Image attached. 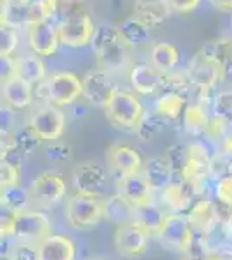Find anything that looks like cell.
I'll return each instance as SVG.
<instances>
[{
  "label": "cell",
  "instance_id": "obj_31",
  "mask_svg": "<svg viewBox=\"0 0 232 260\" xmlns=\"http://www.w3.org/2000/svg\"><path fill=\"white\" fill-rule=\"evenodd\" d=\"M29 205H31L29 192L21 184L0 187V207L7 208L11 212H21L26 210Z\"/></svg>",
  "mask_w": 232,
  "mask_h": 260
},
{
  "label": "cell",
  "instance_id": "obj_23",
  "mask_svg": "<svg viewBox=\"0 0 232 260\" xmlns=\"http://www.w3.org/2000/svg\"><path fill=\"white\" fill-rule=\"evenodd\" d=\"M134 14L146 26L156 28L168 19L170 7L167 6L164 0H136V4H134Z\"/></svg>",
  "mask_w": 232,
  "mask_h": 260
},
{
  "label": "cell",
  "instance_id": "obj_5",
  "mask_svg": "<svg viewBox=\"0 0 232 260\" xmlns=\"http://www.w3.org/2000/svg\"><path fill=\"white\" fill-rule=\"evenodd\" d=\"M185 149L187 154L180 175L192 192H201L206 180L212 177V154L203 142H191Z\"/></svg>",
  "mask_w": 232,
  "mask_h": 260
},
{
  "label": "cell",
  "instance_id": "obj_25",
  "mask_svg": "<svg viewBox=\"0 0 232 260\" xmlns=\"http://www.w3.org/2000/svg\"><path fill=\"white\" fill-rule=\"evenodd\" d=\"M2 98L6 104H9L14 110H24L33 101V85L18 77H12L11 80L2 83Z\"/></svg>",
  "mask_w": 232,
  "mask_h": 260
},
{
  "label": "cell",
  "instance_id": "obj_39",
  "mask_svg": "<svg viewBox=\"0 0 232 260\" xmlns=\"http://www.w3.org/2000/svg\"><path fill=\"white\" fill-rule=\"evenodd\" d=\"M212 106L215 115L223 116L232 123V90H223L215 94Z\"/></svg>",
  "mask_w": 232,
  "mask_h": 260
},
{
  "label": "cell",
  "instance_id": "obj_7",
  "mask_svg": "<svg viewBox=\"0 0 232 260\" xmlns=\"http://www.w3.org/2000/svg\"><path fill=\"white\" fill-rule=\"evenodd\" d=\"M64 210L75 229H90L104 219V200L75 192L66 198Z\"/></svg>",
  "mask_w": 232,
  "mask_h": 260
},
{
  "label": "cell",
  "instance_id": "obj_49",
  "mask_svg": "<svg viewBox=\"0 0 232 260\" xmlns=\"http://www.w3.org/2000/svg\"><path fill=\"white\" fill-rule=\"evenodd\" d=\"M167 6L170 7V11H175V12H191L194 9H197L201 4V0H164Z\"/></svg>",
  "mask_w": 232,
  "mask_h": 260
},
{
  "label": "cell",
  "instance_id": "obj_53",
  "mask_svg": "<svg viewBox=\"0 0 232 260\" xmlns=\"http://www.w3.org/2000/svg\"><path fill=\"white\" fill-rule=\"evenodd\" d=\"M220 151H222V153H225L227 156L232 158V130L222 139V142H220Z\"/></svg>",
  "mask_w": 232,
  "mask_h": 260
},
{
  "label": "cell",
  "instance_id": "obj_30",
  "mask_svg": "<svg viewBox=\"0 0 232 260\" xmlns=\"http://www.w3.org/2000/svg\"><path fill=\"white\" fill-rule=\"evenodd\" d=\"M185 106V95L179 94V92L167 90L163 94H159V98L154 103V110L159 116H163L164 120H175L184 113Z\"/></svg>",
  "mask_w": 232,
  "mask_h": 260
},
{
  "label": "cell",
  "instance_id": "obj_33",
  "mask_svg": "<svg viewBox=\"0 0 232 260\" xmlns=\"http://www.w3.org/2000/svg\"><path fill=\"white\" fill-rule=\"evenodd\" d=\"M120 33L121 39L125 40V44L128 47H137V45H142L149 40V26H146L141 19H137L136 16L134 18L125 19L123 23L120 24Z\"/></svg>",
  "mask_w": 232,
  "mask_h": 260
},
{
  "label": "cell",
  "instance_id": "obj_26",
  "mask_svg": "<svg viewBox=\"0 0 232 260\" xmlns=\"http://www.w3.org/2000/svg\"><path fill=\"white\" fill-rule=\"evenodd\" d=\"M142 174L147 179V182L153 186L154 191H161L163 187H167L172 182L175 172L172 170L170 163L167 161L164 156H154L149 158L147 161H144L142 167Z\"/></svg>",
  "mask_w": 232,
  "mask_h": 260
},
{
  "label": "cell",
  "instance_id": "obj_18",
  "mask_svg": "<svg viewBox=\"0 0 232 260\" xmlns=\"http://www.w3.org/2000/svg\"><path fill=\"white\" fill-rule=\"evenodd\" d=\"M118 194H121L136 207L154 201V189L147 182L142 172L130 175H120V179H118Z\"/></svg>",
  "mask_w": 232,
  "mask_h": 260
},
{
  "label": "cell",
  "instance_id": "obj_9",
  "mask_svg": "<svg viewBox=\"0 0 232 260\" xmlns=\"http://www.w3.org/2000/svg\"><path fill=\"white\" fill-rule=\"evenodd\" d=\"M194 231L187 215L184 213H167L161 231L158 233V241L164 248L172 251H189L194 243Z\"/></svg>",
  "mask_w": 232,
  "mask_h": 260
},
{
  "label": "cell",
  "instance_id": "obj_56",
  "mask_svg": "<svg viewBox=\"0 0 232 260\" xmlns=\"http://www.w3.org/2000/svg\"><path fill=\"white\" fill-rule=\"evenodd\" d=\"M185 260H206V255H191V257Z\"/></svg>",
  "mask_w": 232,
  "mask_h": 260
},
{
  "label": "cell",
  "instance_id": "obj_47",
  "mask_svg": "<svg viewBox=\"0 0 232 260\" xmlns=\"http://www.w3.org/2000/svg\"><path fill=\"white\" fill-rule=\"evenodd\" d=\"M14 125H16L14 108L9 106V104H4V106H0V132L12 134Z\"/></svg>",
  "mask_w": 232,
  "mask_h": 260
},
{
  "label": "cell",
  "instance_id": "obj_22",
  "mask_svg": "<svg viewBox=\"0 0 232 260\" xmlns=\"http://www.w3.org/2000/svg\"><path fill=\"white\" fill-rule=\"evenodd\" d=\"M161 203L170 213H184L192 207V191L187 184L172 180L167 187L161 189Z\"/></svg>",
  "mask_w": 232,
  "mask_h": 260
},
{
  "label": "cell",
  "instance_id": "obj_36",
  "mask_svg": "<svg viewBox=\"0 0 232 260\" xmlns=\"http://www.w3.org/2000/svg\"><path fill=\"white\" fill-rule=\"evenodd\" d=\"M205 47L222 61L223 70H225V78H232V39L210 42Z\"/></svg>",
  "mask_w": 232,
  "mask_h": 260
},
{
  "label": "cell",
  "instance_id": "obj_21",
  "mask_svg": "<svg viewBox=\"0 0 232 260\" xmlns=\"http://www.w3.org/2000/svg\"><path fill=\"white\" fill-rule=\"evenodd\" d=\"M77 246L62 234H50L37 246L39 260H75Z\"/></svg>",
  "mask_w": 232,
  "mask_h": 260
},
{
  "label": "cell",
  "instance_id": "obj_57",
  "mask_svg": "<svg viewBox=\"0 0 232 260\" xmlns=\"http://www.w3.org/2000/svg\"><path fill=\"white\" fill-rule=\"evenodd\" d=\"M206 260H225L220 255H206Z\"/></svg>",
  "mask_w": 232,
  "mask_h": 260
},
{
  "label": "cell",
  "instance_id": "obj_50",
  "mask_svg": "<svg viewBox=\"0 0 232 260\" xmlns=\"http://www.w3.org/2000/svg\"><path fill=\"white\" fill-rule=\"evenodd\" d=\"M12 258L14 260H39L37 258V246L29 245H18L12 248Z\"/></svg>",
  "mask_w": 232,
  "mask_h": 260
},
{
  "label": "cell",
  "instance_id": "obj_45",
  "mask_svg": "<svg viewBox=\"0 0 232 260\" xmlns=\"http://www.w3.org/2000/svg\"><path fill=\"white\" fill-rule=\"evenodd\" d=\"M14 141H16V144H18L19 148H23L26 153L33 151L42 142L29 127H26L24 130H19L18 134H14Z\"/></svg>",
  "mask_w": 232,
  "mask_h": 260
},
{
  "label": "cell",
  "instance_id": "obj_15",
  "mask_svg": "<svg viewBox=\"0 0 232 260\" xmlns=\"http://www.w3.org/2000/svg\"><path fill=\"white\" fill-rule=\"evenodd\" d=\"M187 219L191 222L192 231L200 236H210L217 229L218 222H222L217 203L205 198L194 201L187 212Z\"/></svg>",
  "mask_w": 232,
  "mask_h": 260
},
{
  "label": "cell",
  "instance_id": "obj_13",
  "mask_svg": "<svg viewBox=\"0 0 232 260\" xmlns=\"http://www.w3.org/2000/svg\"><path fill=\"white\" fill-rule=\"evenodd\" d=\"M118 89L106 70H90L82 78V98L90 106L106 108L109 99Z\"/></svg>",
  "mask_w": 232,
  "mask_h": 260
},
{
  "label": "cell",
  "instance_id": "obj_19",
  "mask_svg": "<svg viewBox=\"0 0 232 260\" xmlns=\"http://www.w3.org/2000/svg\"><path fill=\"white\" fill-rule=\"evenodd\" d=\"M108 161L113 167V170L120 175L139 174L144 167L141 153L128 144H113L108 149Z\"/></svg>",
  "mask_w": 232,
  "mask_h": 260
},
{
  "label": "cell",
  "instance_id": "obj_24",
  "mask_svg": "<svg viewBox=\"0 0 232 260\" xmlns=\"http://www.w3.org/2000/svg\"><path fill=\"white\" fill-rule=\"evenodd\" d=\"M136 205L125 200L121 194H113L104 200V219L113 222L115 225H125L136 222Z\"/></svg>",
  "mask_w": 232,
  "mask_h": 260
},
{
  "label": "cell",
  "instance_id": "obj_51",
  "mask_svg": "<svg viewBox=\"0 0 232 260\" xmlns=\"http://www.w3.org/2000/svg\"><path fill=\"white\" fill-rule=\"evenodd\" d=\"M12 144H14V134L0 132V161L6 158V153L9 151Z\"/></svg>",
  "mask_w": 232,
  "mask_h": 260
},
{
  "label": "cell",
  "instance_id": "obj_10",
  "mask_svg": "<svg viewBox=\"0 0 232 260\" xmlns=\"http://www.w3.org/2000/svg\"><path fill=\"white\" fill-rule=\"evenodd\" d=\"M28 127L40 141L54 142L62 136L66 128V115L54 104H45L31 113Z\"/></svg>",
  "mask_w": 232,
  "mask_h": 260
},
{
  "label": "cell",
  "instance_id": "obj_46",
  "mask_svg": "<svg viewBox=\"0 0 232 260\" xmlns=\"http://www.w3.org/2000/svg\"><path fill=\"white\" fill-rule=\"evenodd\" d=\"M14 213L0 207V240H11L14 233Z\"/></svg>",
  "mask_w": 232,
  "mask_h": 260
},
{
  "label": "cell",
  "instance_id": "obj_16",
  "mask_svg": "<svg viewBox=\"0 0 232 260\" xmlns=\"http://www.w3.org/2000/svg\"><path fill=\"white\" fill-rule=\"evenodd\" d=\"M28 42L29 47L39 56H52L57 52L59 37H57V24L50 19H44L35 23L28 28Z\"/></svg>",
  "mask_w": 232,
  "mask_h": 260
},
{
  "label": "cell",
  "instance_id": "obj_58",
  "mask_svg": "<svg viewBox=\"0 0 232 260\" xmlns=\"http://www.w3.org/2000/svg\"><path fill=\"white\" fill-rule=\"evenodd\" d=\"M0 260H14V258H12V253H11L9 257H4V258H0Z\"/></svg>",
  "mask_w": 232,
  "mask_h": 260
},
{
  "label": "cell",
  "instance_id": "obj_48",
  "mask_svg": "<svg viewBox=\"0 0 232 260\" xmlns=\"http://www.w3.org/2000/svg\"><path fill=\"white\" fill-rule=\"evenodd\" d=\"M16 77V59L9 54H0V85Z\"/></svg>",
  "mask_w": 232,
  "mask_h": 260
},
{
  "label": "cell",
  "instance_id": "obj_38",
  "mask_svg": "<svg viewBox=\"0 0 232 260\" xmlns=\"http://www.w3.org/2000/svg\"><path fill=\"white\" fill-rule=\"evenodd\" d=\"M18 31L12 28L11 24L2 23L0 24V54H9L12 56L16 49H18Z\"/></svg>",
  "mask_w": 232,
  "mask_h": 260
},
{
  "label": "cell",
  "instance_id": "obj_3",
  "mask_svg": "<svg viewBox=\"0 0 232 260\" xmlns=\"http://www.w3.org/2000/svg\"><path fill=\"white\" fill-rule=\"evenodd\" d=\"M104 113H106L108 121L111 125H115V127L125 130H136L146 111L136 94L118 89L106 104Z\"/></svg>",
  "mask_w": 232,
  "mask_h": 260
},
{
  "label": "cell",
  "instance_id": "obj_37",
  "mask_svg": "<svg viewBox=\"0 0 232 260\" xmlns=\"http://www.w3.org/2000/svg\"><path fill=\"white\" fill-rule=\"evenodd\" d=\"M230 127L232 123L227 118L223 116H218V115H213L212 118L208 121V127H206V137L213 142H222L223 137L230 132Z\"/></svg>",
  "mask_w": 232,
  "mask_h": 260
},
{
  "label": "cell",
  "instance_id": "obj_29",
  "mask_svg": "<svg viewBox=\"0 0 232 260\" xmlns=\"http://www.w3.org/2000/svg\"><path fill=\"white\" fill-rule=\"evenodd\" d=\"M180 61V52L175 45L167 44V42H158L151 49V62L156 70L161 73H170L177 68Z\"/></svg>",
  "mask_w": 232,
  "mask_h": 260
},
{
  "label": "cell",
  "instance_id": "obj_4",
  "mask_svg": "<svg viewBox=\"0 0 232 260\" xmlns=\"http://www.w3.org/2000/svg\"><path fill=\"white\" fill-rule=\"evenodd\" d=\"M187 75L196 90H215V87L225 80V70L222 61L203 47L192 56L187 66Z\"/></svg>",
  "mask_w": 232,
  "mask_h": 260
},
{
  "label": "cell",
  "instance_id": "obj_41",
  "mask_svg": "<svg viewBox=\"0 0 232 260\" xmlns=\"http://www.w3.org/2000/svg\"><path fill=\"white\" fill-rule=\"evenodd\" d=\"M215 196H217L218 203L225 205L227 208H230L232 210V174L217 180Z\"/></svg>",
  "mask_w": 232,
  "mask_h": 260
},
{
  "label": "cell",
  "instance_id": "obj_11",
  "mask_svg": "<svg viewBox=\"0 0 232 260\" xmlns=\"http://www.w3.org/2000/svg\"><path fill=\"white\" fill-rule=\"evenodd\" d=\"M94 31L95 26L87 12H80V14H75L71 18L57 23L59 42L71 49H80L85 47V45H90Z\"/></svg>",
  "mask_w": 232,
  "mask_h": 260
},
{
  "label": "cell",
  "instance_id": "obj_2",
  "mask_svg": "<svg viewBox=\"0 0 232 260\" xmlns=\"http://www.w3.org/2000/svg\"><path fill=\"white\" fill-rule=\"evenodd\" d=\"M35 95L57 108L70 106L82 95V78L70 71H59L50 75L44 82L37 83L33 98Z\"/></svg>",
  "mask_w": 232,
  "mask_h": 260
},
{
  "label": "cell",
  "instance_id": "obj_27",
  "mask_svg": "<svg viewBox=\"0 0 232 260\" xmlns=\"http://www.w3.org/2000/svg\"><path fill=\"white\" fill-rule=\"evenodd\" d=\"M164 219H167V212L161 207L154 205V201L136 208V222L139 228H142L149 236H158V233L161 231Z\"/></svg>",
  "mask_w": 232,
  "mask_h": 260
},
{
  "label": "cell",
  "instance_id": "obj_17",
  "mask_svg": "<svg viewBox=\"0 0 232 260\" xmlns=\"http://www.w3.org/2000/svg\"><path fill=\"white\" fill-rule=\"evenodd\" d=\"M130 83L141 95H154L164 89V73L149 62H137L130 68Z\"/></svg>",
  "mask_w": 232,
  "mask_h": 260
},
{
  "label": "cell",
  "instance_id": "obj_44",
  "mask_svg": "<svg viewBox=\"0 0 232 260\" xmlns=\"http://www.w3.org/2000/svg\"><path fill=\"white\" fill-rule=\"evenodd\" d=\"M47 158L52 161H66L71 158V146L66 144L62 141H54L50 142V146L47 148Z\"/></svg>",
  "mask_w": 232,
  "mask_h": 260
},
{
  "label": "cell",
  "instance_id": "obj_52",
  "mask_svg": "<svg viewBox=\"0 0 232 260\" xmlns=\"http://www.w3.org/2000/svg\"><path fill=\"white\" fill-rule=\"evenodd\" d=\"M208 2L212 4L217 11L232 12V0H208Z\"/></svg>",
  "mask_w": 232,
  "mask_h": 260
},
{
  "label": "cell",
  "instance_id": "obj_35",
  "mask_svg": "<svg viewBox=\"0 0 232 260\" xmlns=\"http://www.w3.org/2000/svg\"><path fill=\"white\" fill-rule=\"evenodd\" d=\"M164 118L159 116L158 113H144L141 123L137 125V134L141 139L144 141H153L156 137H159L164 130Z\"/></svg>",
  "mask_w": 232,
  "mask_h": 260
},
{
  "label": "cell",
  "instance_id": "obj_14",
  "mask_svg": "<svg viewBox=\"0 0 232 260\" xmlns=\"http://www.w3.org/2000/svg\"><path fill=\"white\" fill-rule=\"evenodd\" d=\"M149 238V234L137 224L116 225L115 248L125 258H139L147 251Z\"/></svg>",
  "mask_w": 232,
  "mask_h": 260
},
{
  "label": "cell",
  "instance_id": "obj_20",
  "mask_svg": "<svg viewBox=\"0 0 232 260\" xmlns=\"http://www.w3.org/2000/svg\"><path fill=\"white\" fill-rule=\"evenodd\" d=\"M44 19H49V11L44 0H33L23 6H12L9 4V12H7V24L12 28H29L31 24L40 23Z\"/></svg>",
  "mask_w": 232,
  "mask_h": 260
},
{
  "label": "cell",
  "instance_id": "obj_40",
  "mask_svg": "<svg viewBox=\"0 0 232 260\" xmlns=\"http://www.w3.org/2000/svg\"><path fill=\"white\" fill-rule=\"evenodd\" d=\"M229 174H232V158L218 151L212 156V177L222 179Z\"/></svg>",
  "mask_w": 232,
  "mask_h": 260
},
{
  "label": "cell",
  "instance_id": "obj_42",
  "mask_svg": "<svg viewBox=\"0 0 232 260\" xmlns=\"http://www.w3.org/2000/svg\"><path fill=\"white\" fill-rule=\"evenodd\" d=\"M19 180H21L19 167L12 165V163L6 160L0 161V187L14 186V184H19Z\"/></svg>",
  "mask_w": 232,
  "mask_h": 260
},
{
  "label": "cell",
  "instance_id": "obj_32",
  "mask_svg": "<svg viewBox=\"0 0 232 260\" xmlns=\"http://www.w3.org/2000/svg\"><path fill=\"white\" fill-rule=\"evenodd\" d=\"M49 11V19L54 23L71 18L80 12H85V0H44Z\"/></svg>",
  "mask_w": 232,
  "mask_h": 260
},
{
  "label": "cell",
  "instance_id": "obj_54",
  "mask_svg": "<svg viewBox=\"0 0 232 260\" xmlns=\"http://www.w3.org/2000/svg\"><path fill=\"white\" fill-rule=\"evenodd\" d=\"M7 12H9V0H0V24L7 21Z\"/></svg>",
  "mask_w": 232,
  "mask_h": 260
},
{
  "label": "cell",
  "instance_id": "obj_43",
  "mask_svg": "<svg viewBox=\"0 0 232 260\" xmlns=\"http://www.w3.org/2000/svg\"><path fill=\"white\" fill-rule=\"evenodd\" d=\"M185 154H187V149H185V146H180V144H174L170 146V148L167 149V153H164V158H167V161L170 163L172 170L174 172H180L185 163Z\"/></svg>",
  "mask_w": 232,
  "mask_h": 260
},
{
  "label": "cell",
  "instance_id": "obj_6",
  "mask_svg": "<svg viewBox=\"0 0 232 260\" xmlns=\"http://www.w3.org/2000/svg\"><path fill=\"white\" fill-rule=\"evenodd\" d=\"M50 234H52L50 220L45 213H42L39 210H31V208L14 213V233H12V240H16V243L39 246Z\"/></svg>",
  "mask_w": 232,
  "mask_h": 260
},
{
  "label": "cell",
  "instance_id": "obj_1",
  "mask_svg": "<svg viewBox=\"0 0 232 260\" xmlns=\"http://www.w3.org/2000/svg\"><path fill=\"white\" fill-rule=\"evenodd\" d=\"M90 47L97 57V64L101 70L118 71L123 70L126 64V49L128 45L121 39L120 28L115 24H99L92 37Z\"/></svg>",
  "mask_w": 232,
  "mask_h": 260
},
{
  "label": "cell",
  "instance_id": "obj_55",
  "mask_svg": "<svg viewBox=\"0 0 232 260\" xmlns=\"http://www.w3.org/2000/svg\"><path fill=\"white\" fill-rule=\"evenodd\" d=\"M223 225H225V233H227V236L232 238V212L229 213V217H227V219L223 220Z\"/></svg>",
  "mask_w": 232,
  "mask_h": 260
},
{
  "label": "cell",
  "instance_id": "obj_34",
  "mask_svg": "<svg viewBox=\"0 0 232 260\" xmlns=\"http://www.w3.org/2000/svg\"><path fill=\"white\" fill-rule=\"evenodd\" d=\"M184 127L189 134L192 136H201V134L206 132V127H208L210 116L206 113V106L200 103H194L185 106L184 110Z\"/></svg>",
  "mask_w": 232,
  "mask_h": 260
},
{
  "label": "cell",
  "instance_id": "obj_28",
  "mask_svg": "<svg viewBox=\"0 0 232 260\" xmlns=\"http://www.w3.org/2000/svg\"><path fill=\"white\" fill-rule=\"evenodd\" d=\"M16 77L24 80L29 85L45 80V64L39 54H23L16 57Z\"/></svg>",
  "mask_w": 232,
  "mask_h": 260
},
{
  "label": "cell",
  "instance_id": "obj_12",
  "mask_svg": "<svg viewBox=\"0 0 232 260\" xmlns=\"http://www.w3.org/2000/svg\"><path fill=\"white\" fill-rule=\"evenodd\" d=\"M73 186H75V192L101 198L108 186L106 170L97 161L78 163L73 169Z\"/></svg>",
  "mask_w": 232,
  "mask_h": 260
},
{
  "label": "cell",
  "instance_id": "obj_8",
  "mask_svg": "<svg viewBox=\"0 0 232 260\" xmlns=\"http://www.w3.org/2000/svg\"><path fill=\"white\" fill-rule=\"evenodd\" d=\"M28 192L31 205L40 208H50L66 198V180L61 174H56V172H40L33 179Z\"/></svg>",
  "mask_w": 232,
  "mask_h": 260
}]
</instances>
